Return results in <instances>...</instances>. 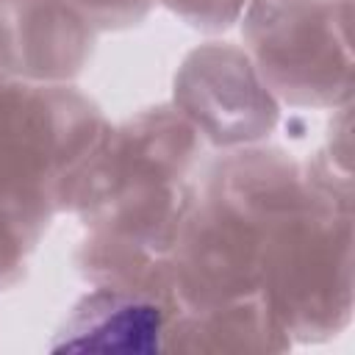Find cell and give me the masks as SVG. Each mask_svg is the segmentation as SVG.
<instances>
[{"label":"cell","mask_w":355,"mask_h":355,"mask_svg":"<svg viewBox=\"0 0 355 355\" xmlns=\"http://www.w3.org/2000/svg\"><path fill=\"white\" fill-rule=\"evenodd\" d=\"M313 191L305 161L280 147L222 153L197 180V197L172 247L180 311H205L261 291L272 227Z\"/></svg>","instance_id":"1"},{"label":"cell","mask_w":355,"mask_h":355,"mask_svg":"<svg viewBox=\"0 0 355 355\" xmlns=\"http://www.w3.org/2000/svg\"><path fill=\"white\" fill-rule=\"evenodd\" d=\"M202 144L172 103L108 125L69 189L67 211L86 230L172 252L180 222L197 197L194 169Z\"/></svg>","instance_id":"2"},{"label":"cell","mask_w":355,"mask_h":355,"mask_svg":"<svg viewBox=\"0 0 355 355\" xmlns=\"http://www.w3.org/2000/svg\"><path fill=\"white\" fill-rule=\"evenodd\" d=\"M108 125L72 83L0 75V205L44 233Z\"/></svg>","instance_id":"3"},{"label":"cell","mask_w":355,"mask_h":355,"mask_svg":"<svg viewBox=\"0 0 355 355\" xmlns=\"http://www.w3.org/2000/svg\"><path fill=\"white\" fill-rule=\"evenodd\" d=\"M313 180V178H311ZM261 294L291 341H327L352 322V194L313 180L269 233Z\"/></svg>","instance_id":"4"},{"label":"cell","mask_w":355,"mask_h":355,"mask_svg":"<svg viewBox=\"0 0 355 355\" xmlns=\"http://www.w3.org/2000/svg\"><path fill=\"white\" fill-rule=\"evenodd\" d=\"M239 22L244 50L277 103L349 105L352 0H250Z\"/></svg>","instance_id":"5"},{"label":"cell","mask_w":355,"mask_h":355,"mask_svg":"<svg viewBox=\"0 0 355 355\" xmlns=\"http://www.w3.org/2000/svg\"><path fill=\"white\" fill-rule=\"evenodd\" d=\"M172 105L202 141L219 150L261 144L280 122V103L261 80L247 50L205 42L178 67Z\"/></svg>","instance_id":"6"},{"label":"cell","mask_w":355,"mask_h":355,"mask_svg":"<svg viewBox=\"0 0 355 355\" xmlns=\"http://www.w3.org/2000/svg\"><path fill=\"white\" fill-rule=\"evenodd\" d=\"M97 31L64 0H0V72L72 83L94 53Z\"/></svg>","instance_id":"7"},{"label":"cell","mask_w":355,"mask_h":355,"mask_svg":"<svg viewBox=\"0 0 355 355\" xmlns=\"http://www.w3.org/2000/svg\"><path fill=\"white\" fill-rule=\"evenodd\" d=\"M178 302L119 286H92L55 330L53 352H161Z\"/></svg>","instance_id":"8"},{"label":"cell","mask_w":355,"mask_h":355,"mask_svg":"<svg viewBox=\"0 0 355 355\" xmlns=\"http://www.w3.org/2000/svg\"><path fill=\"white\" fill-rule=\"evenodd\" d=\"M291 344L261 291L205 311H180L166 333L172 352H286Z\"/></svg>","instance_id":"9"},{"label":"cell","mask_w":355,"mask_h":355,"mask_svg":"<svg viewBox=\"0 0 355 355\" xmlns=\"http://www.w3.org/2000/svg\"><path fill=\"white\" fill-rule=\"evenodd\" d=\"M42 233L28 227L19 216L0 205V291L14 288L28 272V255L39 244Z\"/></svg>","instance_id":"10"},{"label":"cell","mask_w":355,"mask_h":355,"mask_svg":"<svg viewBox=\"0 0 355 355\" xmlns=\"http://www.w3.org/2000/svg\"><path fill=\"white\" fill-rule=\"evenodd\" d=\"M186 25L208 33H219L233 28L250 0H158Z\"/></svg>","instance_id":"11"},{"label":"cell","mask_w":355,"mask_h":355,"mask_svg":"<svg viewBox=\"0 0 355 355\" xmlns=\"http://www.w3.org/2000/svg\"><path fill=\"white\" fill-rule=\"evenodd\" d=\"M64 3H69L97 33L133 28L158 6V0H64Z\"/></svg>","instance_id":"12"},{"label":"cell","mask_w":355,"mask_h":355,"mask_svg":"<svg viewBox=\"0 0 355 355\" xmlns=\"http://www.w3.org/2000/svg\"><path fill=\"white\" fill-rule=\"evenodd\" d=\"M0 75H3V72H0Z\"/></svg>","instance_id":"13"}]
</instances>
